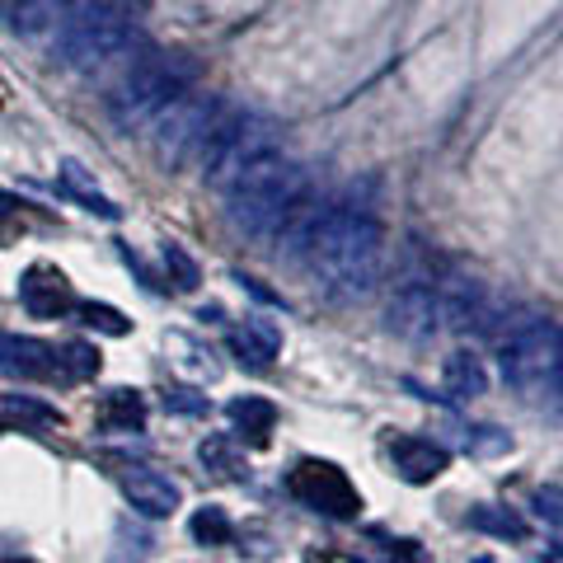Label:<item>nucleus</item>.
I'll use <instances>...</instances> for the list:
<instances>
[{"mask_svg": "<svg viewBox=\"0 0 563 563\" xmlns=\"http://www.w3.org/2000/svg\"><path fill=\"white\" fill-rule=\"evenodd\" d=\"M277 240L333 306L366 301L385 273V231L357 202H306Z\"/></svg>", "mask_w": 563, "mask_h": 563, "instance_id": "obj_1", "label": "nucleus"}, {"mask_svg": "<svg viewBox=\"0 0 563 563\" xmlns=\"http://www.w3.org/2000/svg\"><path fill=\"white\" fill-rule=\"evenodd\" d=\"M310 202V174L287 155H258V161L225 188V221L250 240H277L296 211Z\"/></svg>", "mask_w": 563, "mask_h": 563, "instance_id": "obj_2", "label": "nucleus"}, {"mask_svg": "<svg viewBox=\"0 0 563 563\" xmlns=\"http://www.w3.org/2000/svg\"><path fill=\"white\" fill-rule=\"evenodd\" d=\"M151 0H70L57 24V62L66 70H103L136 47V24Z\"/></svg>", "mask_w": 563, "mask_h": 563, "instance_id": "obj_3", "label": "nucleus"}, {"mask_svg": "<svg viewBox=\"0 0 563 563\" xmlns=\"http://www.w3.org/2000/svg\"><path fill=\"white\" fill-rule=\"evenodd\" d=\"M198 66L184 52H141V57L122 70V80L109 90V118L122 132L151 128L161 109H169L184 90H192Z\"/></svg>", "mask_w": 563, "mask_h": 563, "instance_id": "obj_4", "label": "nucleus"}, {"mask_svg": "<svg viewBox=\"0 0 563 563\" xmlns=\"http://www.w3.org/2000/svg\"><path fill=\"white\" fill-rule=\"evenodd\" d=\"M268 151H277V128H273V122L225 103L221 118L211 122L202 151H198V169H202V179L211 188L225 192L244 169L258 161V155H268Z\"/></svg>", "mask_w": 563, "mask_h": 563, "instance_id": "obj_5", "label": "nucleus"}, {"mask_svg": "<svg viewBox=\"0 0 563 563\" xmlns=\"http://www.w3.org/2000/svg\"><path fill=\"white\" fill-rule=\"evenodd\" d=\"M498 366H503V380L521 399H550L559 390V372H563V329L554 320L521 324L517 333L503 339Z\"/></svg>", "mask_w": 563, "mask_h": 563, "instance_id": "obj_6", "label": "nucleus"}, {"mask_svg": "<svg viewBox=\"0 0 563 563\" xmlns=\"http://www.w3.org/2000/svg\"><path fill=\"white\" fill-rule=\"evenodd\" d=\"M225 99L217 95H198V90H184L179 99L161 109V118L151 122V136H155V155H161L165 169H184V165H198V151L211 132V122L221 118Z\"/></svg>", "mask_w": 563, "mask_h": 563, "instance_id": "obj_7", "label": "nucleus"}, {"mask_svg": "<svg viewBox=\"0 0 563 563\" xmlns=\"http://www.w3.org/2000/svg\"><path fill=\"white\" fill-rule=\"evenodd\" d=\"M287 488H291L296 503L310 507V512H324V517H339V521L357 517V507H362L357 488L347 484V474L339 465H329V461H301L291 470Z\"/></svg>", "mask_w": 563, "mask_h": 563, "instance_id": "obj_8", "label": "nucleus"}, {"mask_svg": "<svg viewBox=\"0 0 563 563\" xmlns=\"http://www.w3.org/2000/svg\"><path fill=\"white\" fill-rule=\"evenodd\" d=\"M385 329L399 333V339H428L437 329V282L432 268H413L395 282V296H390V310H385Z\"/></svg>", "mask_w": 563, "mask_h": 563, "instance_id": "obj_9", "label": "nucleus"}, {"mask_svg": "<svg viewBox=\"0 0 563 563\" xmlns=\"http://www.w3.org/2000/svg\"><path fill=\"white\" fill-rule=\"evenodd\" d=\"M390 465L404 484H432L442 479L446 465H451V451L432 437H418V432H399L390 442Z\"/></svg>", "mask_w": 563, "mask_h": 563, "instance_id": "obj_10", "label": "nucleus"}, {"mask_svg": "<svg viewBox=\"0 0 563 563\" xmlns=\"http://www.w3.org/2000/svg\"><path fill=\"white\" fill-rule=\"evenodd\" d=\"M488 314V291L479 277L446 273L437 282V320H446V329H470Z\"/></svg>", "mask_w": 563, "mask_h": 563, "instance_id": "obj_11", "label": "nucleus"}, {"mask_svg": "<svg viewBox=\"0 0 563 563\" xmlns=\"http://www.w3.org/2000/svg\"><path fill=\"white\" fill-rule=\"evenodd\" d=\"M122 493H128L132 512H141V517H169V512H179V503H184V488L151 465L122 470Z\"/></svg>", "mask_w": 563, "mask_h": 563, "instance_id": "obj_12", "label": "nucleus"}, {"mask_svg": "<svg viewBox=\"0 0 563 563\" xmlns=\"http://www.w3.org/2000/svg\"><path fill=\"white\" fill-rule=\"evenodd\" d=\"M20 301L29 314H38V320H57V314L76 310L70 282L57 268H47V263H33V268L20 277Z\"/></svg>", "mask_w": 563, "mask_h": 563, "instance_id": "obj_13", "label": "nucleus"}, {"mask_svg": "<svg viewBox=\"0 0 563 563\" xmlns=\"http://www.w3.org/2000/svg\"><path fill=\"white\" fill-rule=\"evenodd\" d=\"M0 372L24 380H52L62 376V357L47 343L29 339V333H0Z\"/></svg>", "mask_w": 563, "mask_h": 563, "instance_id": "obj_14", "label": "nucleus"}, {"mask_svg": "<svg viewBox=\"0 0 563 563\" xmlns=\"http://www.w3.org/2000/svg\"><path fill=\"white\" fill-rule=\"evenodd\" d=\"M66 5L70 0H0V20L20 38H43V33H57Z\"/></svg>", "mask_w": 563, "mask_h": 563, "instance_id": "obj_15", "label": "nucleus"}, {"mask_svg": "<svg viewBox=\"0 0 563 563\" xmlns=\"http://www.w3.org/2000/svg\"><path fill=\"white\" fill-rule=\"evenodd\" d=\"M231 347L240 352V362H250L254 372H263V366H273L277 357V347H282V333L268 324V320H244V329L231 333Z\"/></svg>", "mask_w": 563, "mask_h": 563, "instance_id": "obj_16", "label": "nucleus"}, {"mask_svg": "<svg viewBox=\"0 0 563 563\" xmlns=\"http://www.w3.org/2000/svg\"><path fill=\"white\" fill-rule=\"evenodd\" d=\"M442 385L451 399H479V395H488V372L474 352H451L442 366Z\"/></svg>", "mask_w": 563, "mask_h": 563, "instance_id": "obj_17", "label": "nucleus"}, {"mask_svg": "<svg viewBox=\"0 0 563 563\" xmlns=\"http://www.w3.org/2000/svg\"><path fill=\"white\" fill-rule=\"evenodd\" d=\"M57 184H62L66 198H76L85 211H95V217H103V221H118V207H113L109 198H103L99 184H95L90 174H85L76 161H66V165L57 169Z\"/></svg>", "mask_w": 563, "mask_h": 563, "instance_id": "obj_18", "label": "nucleus"}, {"mask_svg": "<svg viewBox=\"0 0 563 563\" xmlns=\"http://www.w3.org/2000/svg\"><path fill=\"white\" fill-rule=\"evenodd\" d=\"M146 422V399H141L136 390H109L99 404V428L109 432H132Z\"/></svg>", "mask_w": 563, "mask_h": 563, "instance_id": "obj_19", "label": "nucleus"}, {"mask_svg": "<svg viewBox=\"0 0 563 563\" xmlns=\"http://www.w3.org/2000/svg\"><path fill=\"white\" fill-rule=\"evenodd\" d=\"M231 422H235V432H250L254 442L263 446L268 442V432H273V422H277V409L268 399H258V395H244V399H231Z\"/></svg>", "mask_w": 563, "mask_h": 563, "instance_id": "obj_20", "label": "nucleus"}, {"mask_svg": "<svg viewBox=\"0 0 563 563\" xmlns=\"http://www.w3.org/2000/svg\"><path fill=\"white\" fill-rule=\"evenodd\" d=\"M470 526L484 536H498V540H526V521L517 512H507V507H474Z\"/></svg>", "mask_w": 563, "mask_h": 563, "instance_id": "obj_21", "label": "nucleus"}, {"mask_svg": "<svg viewBox=\"0 0 563 563\" xmlns=\"http://www.w3.org/2000/svg\"><path fill=\"white\" fill-rule=\"evenodd\" d=\"M192 540L198 544H231L235 526H231V517H225V507H202V512L192 517Z\"/></svg>", "mask_w": 563, "mask_h": 563, "instance_id": "obj_22", "label": "nucleus"}, {"mask_svg": "<svg viewBox=\"0 0 563 563\" xmlns=\"http://www.w3.org/2000/svg\"><path fill=\"white\" fill-rule=\"evenodd\" d=\"M57 357H62V376H70V380H90V376H99V352H95L90 343H66Z\"/></svg>", "mask_w": 563, "mask_h": 563, "instance_id": "obj_23", "label": "nucleus"}, {"mask_svg": "<svg viewBox=\"0 0 563 563\" xmlns=\"http://www.w3.org/2000/svg\"><path fill=\"white\" fill-rule=\"evenodd\" d=\"M76 314H80V320H85V324H90V329H99V333H113V339H122V333H128V329H132V324H128V320H122V314H118L113 306L76 301Z\"/></svg>", "mask_w": 563, "mask_h": 563, "instance_id": "obj_24", "label": "nucleus"}, {"mask_svg": "<svg viewBox=\"0 0 563 563\" xmlns=\"http://www.w3.org/2000/svg\"><path fill=\"white\" fill-rule=\"evenodd\" d=\"M198 455H202V465H207V470H217V474H231V479H240V461L231 455V442H225V437H207V442L198 446Z\"/></svg>", "mask_w": 563, "mask_h": 563, "instance_id": "obj_25", "label": "nucleus"}, {"mask_svg": "<svg viewBox=\"0 0 563 563\" xmlns=\"http://www.w3.org/2000/svg\"><path fill=\"white\" fill-rule=\"evenodd\" d=\"M5 409H10L14 418H24V422H62V413L52 409V404L33 399V395H5Z\"/></svg>", "mask_w": 563, "mask_h": 563, "instance_id": "obj_26", "label": "nucleus"}, {"mask_svg": "<svg viewBox=\"0 0 563 563\" xmlns=\"http://www.w3.org/2000/svg\"><path fill=\"white\" fill-rule=\"evenodd\" d=\"M165 268L174 273V282H179V291H192L202 282V273H198V263H192L179 244H165Z\"/></svg>", "mask_w": 563, "mask_h": 563, "instance_id": "obj_27", "label": "nucleus"}, {"mask_svg": "<svg viewBox=\"0 0 563 563\" xmlns=\"http://www.w3.org/2000/svg\"><path fill=\"white\" fill-rule=\"evenodd\" d=\"M536 517L544 526H554V531H563V488L559 484L536 488Z\"/></svg>", "mask_w": 563, "mask_h": 563, "instance_id": "obj_28", "label": "nucleus"}, {"mask_svg": "<svg viewBox=\"0 0 563 563\" xmlns=\"http://www.w3.org/2000/svg\"><path fill=\"white\" fill-rule=\"evenodd\" d=\"M165 409H169V413H184V418H192V413H207V395L188 390V385H174V390L165 395Z\"/></svg>", "mask_w": 563, "mask_h": 563, "instance_id": "obj_29", "label": "nucleus"}, {"mask_svg": "<svg viewBox=\"0 0 563 563\" xmlns=\"http://www.w3.org/2000/svg\"><path fill=\"white\" fill-rule=\"evenodd\" d=\"M14 207H20V202H14V198H5V192H0V225H5V217H10Z\"/></svg>", "mask_w": 563, "mask_h": 563, "instance_id": "obj_30", "label": "nucleus"}, {"mask_svg": "<svg viewBox=\"0 0 563 563\" xmlns=\"http://www.w3.org/2000/svg\"><path fill=\"white\" fill-rule=\"evenodd\" d=\"M554 395H563V372H559V390H554Z\"/></svg>", "mask_w": 563, "mask_h": 563, "instance_id": "obj_31", "label": "nucleus"}, {"mask_svg": "<svg viewBox=\"0 0 563 563\" xmlns=\"http://www.w3.org/2000/svg\"><path fill=\"white\" fill-rule=\"evenodd\" d=\"M5 563H29V559H5Z\"/></svg>", "mask_w": 563, "mask_h": 563, "instance_id": "obj_32", "label": "nucleus"}, {"mask_svg": "<svg viewBox=\"0 0 563 563\" xmlns=\"http://www.w3.org/2000/svg\"><path fill=\"white\" fill-rule=\"evenodd\" d=\"M0 432H5V428H0Z\"/></svg>", "mask_w": 563, "mask_h": 563, "instance_id": "obj_33", "label": "nucleus"}]
</instances>
